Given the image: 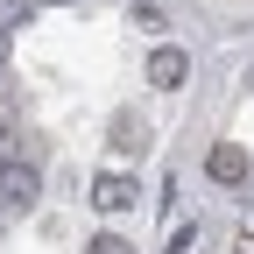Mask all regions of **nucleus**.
I'll return each mask as SVG.
<instances>
[{
  "mask_svg": "<svg viewBox=\"0 0 254 254\" xmlns=\"http://www.w3.org/2000/svg\"><path fill=\"white\" fill-rule=\"evenodd\" d=\"M247 85H254V78H247Z\"/></svg>",
  "mask_w": 254,
  "mask_h": 254,
  "instance_id": "obj_12",
  "label": "nucleus"
},
{
  "mask_svg": "<svg viewBox=\"0 0 254 254\" xmlns=\"http://www.w3.org/2000/svg\"><path fill=\"white\" fill-rule=\"evenodd\" d=\"M141 141H148V127H141L134 113H113V148H120V155H134Z\"/></svg>",
  "mask_w": 254,
  "mask_h": 254,
  "instance_id": "obj_5",
  "label": "nucleus"
},
{
  "mask_svg": "<svg viewBox=\"0 0 254 254\" xmlns=\"http://www.w3.org/2000/svg\"><path fill=\"white\" fill-rule=\"evenodd\" d=\"M0 141H7V127H0Z\"/></svg>",
  "mask_w": 254,
  "mask_h": 254,
  "instance_id": "obj_11",
  "label": "nucleus"
},
{
  "mask_svg": "<svg viewBox=\"0 0 254 254\" xmlns=\"http://www.w3.org/2000/svg\"><path fill=\"white\" fill-rule=\"evenodd\" d=\"M92 205H99V212H127V205H141V184L120 177V170H106L99 184H92Z\"/></svg>",
  "mask_w": 254,
  "mask_h": 254,
  "instance_id": "obj_1",
  "label": "nucleus"
},
{
  "mask_svg": "<svg viewBox=\"0 0 254 254\" xmlns=\"http://www.w3.org/2000/svg\"><path fill=\"white\" fill-rule=\"evenodd\" d=\"M85 254H127V240H113V233H99V240H92Z\"/></svg>",
  "mask_w": 254,
  "mask_h": 254,
  "instance_id": "obj_7",
  "label": "nucleus"
},
{
  "mask_svg": "<svg viewBox=\"0 0 254 254\" xmlns=\"http://www.w3.org/2000/svg\"><path fill=\"white\" fill-rule=\"evenodd\" d=\"M43 7H71V0H43Z\"/></svg>",
  "mask_w": 254,
  "mask_h": 254,
  "instance_id": "obj_10",
  "label": "nucleus"
},
{
  "mask_svg": "<svg viewBox=\"0 0 254 254\" xmlns=\"http://www.w3.org/2000/svg\"><path fill=\"white\" fill-rule=\"evenodd\" d=\"M240 254H254V226H247V233H240Z\"/></svg>",
  "mask_w": 254,
  "mask_h": 254,
  "instance_id": "obj_8",
  "label": "nucleus"
},
{
  "mask_svg": "<svg viewBox=\"0 0 254 254\" xmlns=\"http://www.w3.org/2000/svg\"><path fill=\"white\" fill-rule=\"evenodd\" d=\"M36 190H43L36 163H7V170H0V198H7V205H36Z\"/></svg>",
  "mask_w": 254,
  "mask_h": 254,
  "instance_id": "obj_2",
  "label": "nucleus"
},
{
  "mask_svg": "<svg viewBox=\"0 0 254 254\" xmlns=\"http://www.w3.org/2000/svg\"><path fill=\"white\" fill-rule=\"evenodd\" d=\"M205 170H212V184H240V177H247V148H233V141H219Z\"/></svg>",
  "mask_w": 254,
  "mask_h": 254,
  "instance_id": "obj_4",
  "label": "nucleus"
},
{
  "mask_svg": "<svg viewBox=\"0 0 254 254\" xmlns=\"http://www.w3.org/2000/svg\"><path fill=\"white\" fill-rule=\"evenodd\" d=\"M0 71H7V28H0Z\"/></svg>",
  "mask_w": 254,
  "mask_h": 254,
  "instance_id": "obj_9",
  "label": "nucleus"
},
{
  "mask_svg": "<svg viewBox=\"0 0 254 254\" xmlns=\"http://www.w3.org/2000/svg\"><path fill=\"white\" fill-rule=\"evenodd\" d=\"M184 71H190V57H184V50H170V43L148 57V85H163V92H170V85H184Z\"/></svg>",
  "mask_w": 254,
  "mask_h": 254,
  "instance_id": "obj_3",
  "label": "nucleus"
},
{
  "mask_svg": "<svg viewBox=\"0 0 254 254\" xmlns=\"http://www.w3.org/2000/svg\"><path fill=\"white\" fill-rule=\"evenodd\" d=\"M170 254H198V226H177V240H170Z\"/></svg>",
  "mask_w": 254,
  "mask_h": 254,
  "instance_id": "obj_6",
  "label": "nucleus"
}]
</instances>
